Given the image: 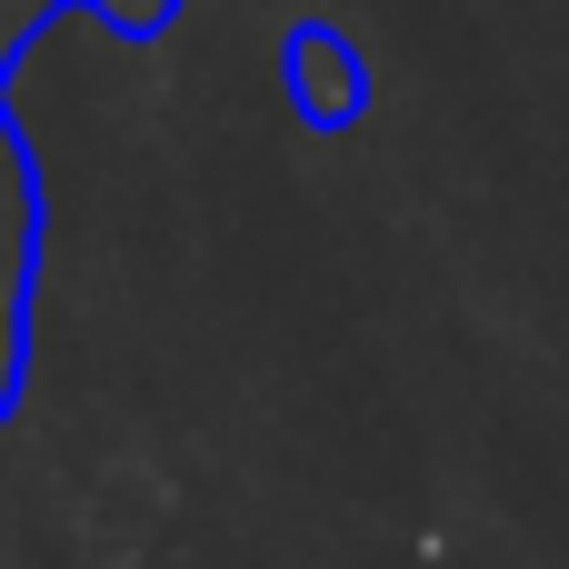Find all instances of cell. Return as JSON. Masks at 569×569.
I'll use <instances>...</instances> for the list:
<instances>
[{
  "mask_svg": "<svg viewBox=\"0 0 569 569\" xmlns=\"http://www.w3.org/2000/svg\"><path fill=\"white\" fill-rule=\"evenodd\" d=\"M30 290H40V180L20 120L0 110V420L20 410V370H30Z\"/></svg>",
  "mask_w": 569,
  "mask_h": 569,
  "instance_id": "cell-1",
  "label": "cell"
},
{
  "mask_svg": "<svg viewBox=\"0 0 569 569\" xmlns=\"http://www.w3.org/2000/svg\"><path fill=\"white\" fill-rule=\"evenodd\" d=\"M70 10H80V20H110V30H170L180 0H0V70H10L50 20H70Z\"/></svg>",
  "mask_w": 569,
  "mask_h": 569,
  "instance_id": "cell-2",
  "label": "cell"
},
{
  "mask_svg": "<svg viewBox=\"0 0 569 569\" xmlns=\"http://www.w3.org/2000/svg\"><path fill=\"white\" fill-rule=\"evenodd\" d=\"M290 90H300L310 120H350L360 110V50L340 30H300L290 40Z\"/></svg>",
  "mask_w": 569,
  "mask_h": 569,
  "instance_id": "cell-3",
  "label": "cell"
}]
</instances>
